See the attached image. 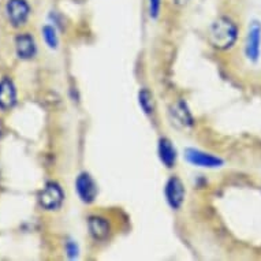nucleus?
Segmentation results:
<instances>
[{
  "mask_svg": "<svg viewBox=\"0 0 261 261\" xmlns=\"http://www.w3.org/2000/svg\"><path fill=\"white\" fill-rule=\"evenodd\" d=\"M238 36L236 23L228 18H219L210 29V43L218 49H228L234 45Z\"/></svg>",
  "mask_w": 261,
  "mask_h": 261,
  "instance_id": "f257e3e1",
  "label": "nucleus"
},
{
  "mask_svg": "<svg viewBox=\"0 0 261 261\" xmlns=\"http://www.w3.org/2000/svg\"><path fill=\"white\" fill-rule=\"evenodd\" d=\"M64 200V193L56 182H49L45 188L40 192L39 201L40 205L47 211L59 210Z\"/></svg>",
  "mask_w": 261,
  "mask_h": 261,
  "instance_id": "f03ea898",
  "label": "nucleus"
},
{
  "mask_svg": "<svg viewBox=\"0 0 261 261\" xmlns=\"http://www.w3.org/2000/svg\"><path fill=\"white\" fill-rule=\"evenodd\" d=\"M6 13L10 23L14 28L23 26L29 19L30 6L26 0H9L6 6Z\"/></svg>",
  "mask_w": 261,
  "mask_h": 261,
  "instance_id": "7ed1b4c3",
  "label": "nucleus"
},
{
  "mask_svg": "<svg viewBox=\"0 0 261 261\" xmlns=\"http://www.w3.org/2000/svg\"><path fill=\"white\" fill-rule=\"evenodd\" d=\"M164 193H166L168 205L171 206L172 210H179L185 200V188L182 180L176 176L170 178L166 185Z\"/></svg>",
  "mask_w": 261,
  "mask_h": 261,
  "instance_id": "20e7f679",
  "label": "nucleus"
},
{
  "mask_svg": "<svg viewBox=\"0 0 261 261\" xmlns=\"http://www.w3.org/2000/svg\"><path fill=\"white\" fill-rule=\"evenodd\" d=\"M75 189H77L80 198L85 204L93 202L97 196V185L94 184L93 178L86 172H82L78 175L77 180H75Z\"/></svg>",
  "mask_w": 261,
  "mask_h": 261,
  "instance_id": "39448f33",
  "label": "nucleus"
},
{
  "mask_svg": "<svg viewBox=\"0 0 261 261\" xmlns=\"http://www.w3.org/2000/svg\"><path fill=\"white\" fill-rule=\"evenodd\" d=\"M17 104V88L9 77L0 80V111L7 112Z\"/></svg>",
  "mask_w": 261,
  "mask_h": 261,
  "instance_id": "423d86ee",
  "label": "nucleus"
},
{
  "mask_svg": "<svg viewBox=\"0 0 261 261\" xmlns=\"http://www.w3.org/2000/svg\"><path fill=\"white\" fill-rule=\"evenodd\" d=\"M186 159L189 163H192L193 166L205 168H216L220 167L223 164L222 159L216 158L214 154L205 153L198 149H188L186 150Z\"/></svg>",
  "mask_w": 261,
  "mask_h": 261,
  "instance_id": "0eeeda50",
  "label": "nucleus"
},
{
  "mask_svg": "<svg viewBox=\"0 0 261 261\" xmlns=\"http://www.w3.org/2000/svg\"><path fill=\"white\" fill-rule=\"evenodd\" d=\"M15 52L19 59L29 60L37 54V45L33 36L29 33H21L15 37Z\"/></svg>",
  "mask_w": 261,
  "mask_h": 261,
  "instance_id": "6e6552de",
  "label": "nucleus"
},
{
  "mask_svg": "<svg viewBox=\"0 0 261 261\" xmlns=\"http://www.w3.org/2000/svg\"><path fill=\"white\" fill-rule=\"evenodd\" d=\"M261 44V25L258 22H252L249 28L248 40H246V55L250 60H257L260 56Z\"/></svg>",
  "mask_w": 261,
  "mask_h": 261,
  "instance_id": "1a4fd4ad",
  "label": "nucleus"
},
{
  "mask_svg": "<svg viewBox=\"0 0 261 261\" xmlns=\"http://www.w3.org/2000/svg\"><path fill=\"white\" fill-rule=\"evenodd\" d=\"M88 227H89L90 236L96 241H103L110 236V223L107 219L100 218V216H90L88 220Z\"/></svg>",
  "mask_w": 261,
  "mask_h": 261,
  "instance_id": "9d476101",
  "label": "nucleus"
},
{
  "mask_svg": "<svg viewBox=\"0 0 261 261\" xmlns=\"http://www.w3.org/2000/svg\"><path fill=\"white\" fill-rule=\"evenodd\" d=\"M159 158L160 162L167 168L174 167L176 162V150L172 145V142L168 138H162L159 141Z\"/></svg>",
  "mask_w": 261,
  "mask_h": 261,
  "instance_id": "9b49d317",
  "label": "nucleus"
},
{
  "mask_svg": "<svg viewBox=\"0 0 261 261\" xmlns=\"http://www.w3.org/2000/svg\"><path fill=\"white\" fill-rule=\"evenodd\" d=\"M172 115L175 118L176 123H180L182 126H190L193 124V118L190 115V112L188 111V108L184 103H178L172 110Z\"/></svg>",
  "mask_w": 261,
  "mask_h": 261,
  "instance_id": "f8f14e48",
  "label": "nucleus"
},
{
  "mask_svg": "<svg viewBox=\"0 0 261 261\" xmlns=\"http://www.w3.org/2000/svg\"><path fill=\"white\" fill-rule=\"evenodd\" d=\"M138 103H140V107L142 108V111L145 114H152L154 110V101L153 96L148 89H142L140 93H138Z\"/></svg>",
  "mask_w": 261,
  "mask_h": 261,
  "instance_id": "ddd939ff",
  "label": "nucleus"
},
{
  "mask_svg": "<svg viewBox=\"0 0 261 261\" xmlns=\"http://www.w3.org/2000/svg\"><path fill=\"white\" fill-rule=\"evenodd\" d=\"M43 37L44 41L47 44L48 47L51 48V49H56L58 48V35H56V30L54 26L45 25L43 28Z\"/></svg>",
  "mask_w": 261,
  "mask_h": 261,
  "instance_id": "4468645a",
  "label": "nucleus"
},
{
  "mask_svg": "<svg viewBox=\"0 0 261 261\" xmlns=\"http://www.w3.org/2000/svg\"><path fill=\"white\" fill-rule=\"evenodd\" d=\"M149 3V15L152 18H158L162 9V0H148Z\"/></svg>",
  "mask_w": 261,
  "mask_h": 261,
  "instance_id": "2eb2a0df",
  "label": "nucleus"
},
{
  "mask_svg": "<svg viewBox=\"0 0 261 261\" xmlns=\"http://www.w3.org/2000/svg\"><path fill=\"white\" fill-rule=\"evenodd\" d=\"M66 252H67V256H69L70 258H75V257L78 256L77 244H75V242H73V241L67 242V245H66Z\"/></svg>",
  "mask_w": 261,
  "mask_h": 261,
  "instance_id": "dca6fc26",
  "label": "nucleus"
},
{
  "mask_svg": "<svg viewBox=\"0 0 261 261\" xmlns=\"http://www.w3.org/2000/svg\"><path fill=\"white\" fill-rule=\"evenodd\" d=\"M172 2H174V3H175V5L184 6V5H186V3H188L189 0H172Z\"/></svg>",
  "mask_w": 261,
  "mask_h": 261,
  "instance_id": "f3484780",
  "label": "nucleus"
},
{
  "mask_svg": "<svg viewBox=\"0 0 261 261\" xmlns=\"http://www.w3.org/2000/svg\"><path fill=\"white\" fill-rule=\"evenodd\" d=\"M3 134H5V127H3V123H2V120H0V138H2Z\"/></svg>",
  "mask_w": 261,
  "mask_h": 261,
  "instance_id": "a211bd4d",
  "label": "nucleus"
}]
</instances>
